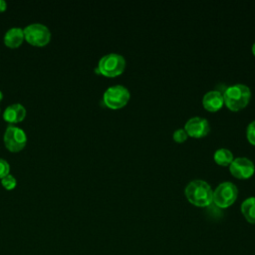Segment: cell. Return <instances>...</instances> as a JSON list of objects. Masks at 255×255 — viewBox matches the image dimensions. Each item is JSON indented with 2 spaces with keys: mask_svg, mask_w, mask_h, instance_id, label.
<instances>
[{
  "mask_svg": "<svg viewBox=\"0 0 255 255\" xmlns=\"http://www.w3.org/2000/svg\"><path fill=\"white\" fill-rule=\"evenodd\" d=\"M252 52H253L254 55H255V42H254L253 45H252Z\"/></svg>",
  "mask_w": 255,
  "mask_h": 255,
  "instance_id": "cell-20",
  "label": "cell"
},
{
  "mask_svg": "<svg viewBox=\"0 0 255 255\" xmlns=\"http://www.w3.org/2000/svg\"><path fill=\"white\" fill-rule=\"evenodd\" d=\"M3 99V93L0 91V101Z\"/></svg>",
  "mask_w": 255,
  "mask_h": 255,
  "instance_id": "cell-21",
  "label": "cell"
},
{
  "mask_svg": "<svg viewBox=\"0 0 255 255\" xmlns=\"http://www.w3.org/2000/svg\"><path fill=\"white\" fill-rule=\"evenodd\" d=\"M185 130L187 134L192 136H203L209 129V123L206 119L201 117H192L185 123Z\"/></svg>",
  "mask_w": 255,
  "mask_h": 255,
  "instance_id": "cell-9",
  "label": "cell"
},
{
  "mask_svg": "<svg viewBox=\"0 0 255 255\" xmlns=\"http://www.w3.org/2000/svg\"><path fill=\"white\" fill-rule=\"evenodd\" d=\"M26 116V109L21 104H12L8 106L4 113L3 119L8 123H18L24 120Z\"/></svg>",
  "mask_w": 255,
  "mask_h": 255,
  "instance_id": "cell-11",
  "label": "cell"
},
{
  "mask_svg": "<svg viewBox=\"0 0 255 255\" xmlns=\"http://www.w3.org/2000/svg\"><path fill=\"white\" fill-rule=\"evenodd\" d=\"M237 186L231 181H223L213 191V201L219 207H227L237 197Z\"/></svg>",
  "mask_w": 255,
  "mask_h": 255,
  "instance_id": "cell-5",
  "label": "cell"
},
{
  "mask_svg": "<svg viewBox=\"0 0 255 255\" xmlns=\"http://www.w3.org/2000/svg\"><path fill=\"white\" fill-rule=\"evenodd\" d=\"M27 142L26 132L16 127V126H8L4 132V143L6 147L13 152L21 150Z\"/></svg>",
  "mask_w": 255,
  "mask_h": 255,
  "instance_id": "cell-7",
  "label": "cell"
},
{
  "mask_svg": "<svg viewBox=\"0 0 255 255\" xmlns=\"http://www.w3.org/2000/svg\"><path fill=\"white\" fill-rule=\"evenodd\" d=\"M129 99V91L123 85H114L109 87L104 93V103L106 106L118 109L127 104Z\"/></svg>",
  "mask_w": 255,
  "mask_h": 255,
  "instance_id": "cell-6",
  "label": "cell"
},
{
  "mask_svg": "<svg viewBox=\"0 0 255 255\" xmlns=\"http://www.w3.org/2000/svg\"><path fill=\"white\" fill-rule=\"evenodd\" d=\"M241 211L248 222L255 224V196H250L243 200Z\"/></svg>",
  "mask_w": 255,
  "mask_h": 255,
  "instance_id": "cell-13",
  "label": "cell"
},
{
  "mask_svg": "<svg viewBox=\"0 0 255 255\" xmlns=\"http://www.w3.org/2000/svg\"><path fill=\"white\" fill-rule=\"evenodd\" d=\"M10 164L4 158L0 157V178H3L5 175L9 174Z\"/></svg>",
  "mask_w": 255,
  "mask_h": 255,
  "instance_id": "cell-16",
  "label": "cell"
},
{
  "mask_svg": "<svg viewBox=\"0 0 255 255\" xmlns=\"http://www.w3.org/2000/svg\"><path fill=\"white\" fill-rule=\"evenodd\" d=\"M188 200L197 206H207L213 201L211 186L202 179H193L185 186Z\"/></svg>",
  "mask_w": 255,
  "mask_h": 255,
  "instance_id": "cell-1",
  "label": "cell"
},
{
  "mask_svg": "<svg viewBox=\"0 0 255 255\" xmlns=\"http://www.w3.org/2000/svg\"><path fill=\"white\" fill-rule=\"evenodd\" d=\"M126 66V60L124 56L118 53H110L105 56H103L98 64V70L99 73L114 77L117 75H120Z\"/></svg>",
  "mask_w": 255,
  "mask_h": 255,
  "instance_id": "cell-3",
  "label": "cell"
},
{
  "mask_svg": "<svg viewBox=\"0 0 255 255\" xmlns=\"http://www.w3.org/2000/svg\"><path fill=\"white\" fill-rule=\"evenodd\" d=\"M186 137H187V132H186V130L183 129V128H177V129H175L174 132H173V138H174L176 141L181 142V141L185 140Z\"/></svg>",
  "mask_w": 255,
  "mask_h": 255,
  "instance_id": "cell-17",
  "label": "cell"
},
{
  "mask_svg": "<svg viewBox=\"0 0 255 255\" xmlns=\"http://www.w3.org/2000/svg\"><path fill=\"white\" fill-rule=\"evenodd\" d=\"M251 98V91L244 84H235L227 87L223 93V99L227 107L237 111L245 107Z\"/></svg>",
  "mask_w": 255,
  "mask_h": 255,
  "instance_id": "cell-2",
  "label": "cell"
},
{
  "mask_svg": "<svg viewBox=\"0 0 255 255\" xmlns=\"http://www.w3.org/2000/svg\"><path fill=\"white\" fill-rule=\"evenodd\" d=\"M1 183L6 189H13L17 184V180L12 174L9 173L1 179Z\"/></svg>",
  "mask_w": 255,
  "mask_h": 255,
  "instance_id": "cell-15",
  "label": "cell"
},
{
  "mask_svg": "<svg viewBox=\"0 0 255 255\" xmlns=\"http://www.w3.org/2000/svg\"><path fill=\"white\" fill-rule=\"evenodd\" d=\"M24 38L34 46H44L51 39V32L47 26L41 23H33L23 30Z\"/></svg>",
  "mask_w": 255,
  "mask_h": 255,
  "instance_id": "cell-4",
  "label": "cell"
},
{
  "mask_svg": "<svg viewBox=\"0 0 255 255\" xmlns=\"http://www.w3.org/2000/svg\"><path fill=\"white\" fill-rule=\"evenodd\" d=\"M7 3L4 0H0V12H3L6 10Z\"/></svg>",
  "mask_w": 255,
  "mask_h": 255,
  "instance_id": "cell-19",
  "label": "cell"
},
{
  "mask_svg": "<svg viewBox=\"0 0 255 255\" xmlns=\"http://www.w3.org/2000/svg\"><path fill=\"white\" fill-rule=\"evenodd\" d=\"M24 40L23 29L19 27H13L6 31L4 35V43L10 48H17Z\"/></svg>",
  "mask_w": 255,
  "mask_h": 255,
  "instance_id": "cell-12",
  "label": "cell"
},
{
  "mask_svg": "<svg viewBox=\"0 0 255 255\" xmlns=\"http://www.w3.org/2000/svg\"><path fill=\"white\" fill-rule=\"evenodd\" d=\"M214 159L221 165H226L228 163H230L233 159V154L232 152L225 147H221L218 148L215 152H214Z\"/></svg>",
  "mask_w": 255,
  "mask_h": 255,
  "instance_id": "cell-14",
  "label": "cell"
},
{
  "mask_svg": "<svg viewBox=\"0 0 255 255\" xmlns=\"http://www.w3.org/2000/svg\"><path fill=\"white\" fill-rule=\"evenodd\" d=\"M223 102H224L223 94L218 90H211L207 92L202 99V103L205 109L211 112L221 108Z\"/></svg>",
  "mask_w": 255,
  "mask_h": 255,
  "instance_id": "cell-10",
  "label": "cell"
},
{
  "mask_svg": "<svg viewBox=\"0 0 255 255\" xmlns=\"http://www.w3.org/2000/svg\"><path fill=\"white\" fill-rule=\"evenodd\" d=\"M247 137L255 144V121H252L247 127Z\"/></svg>",
  "mask_w": 255,
  "mask_h": 255,
  "instance_id": "cell-18",
  "label": "cell"
},
{
  "mask_svg": "<svg viewBox=\"0 0 255 255\" xmlns=\"http://www.w3.org/2000/svg\"><path fill=\"white\" fill-rule=\"evenodd\" d=\"M255 166L251 159L245 156H238L233 158L230 163V171L233 175L239 178H246L252 175Z\"/></svg>",
  "mask_w": 255,
  "mask_h": 255,
  "instance_id": "cell-8",
  "label": "cell"
}]
</instances>
